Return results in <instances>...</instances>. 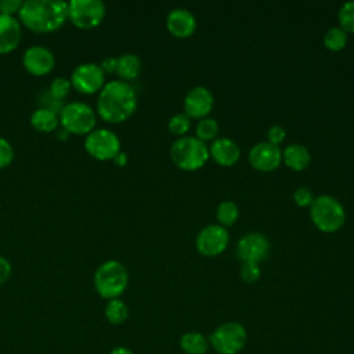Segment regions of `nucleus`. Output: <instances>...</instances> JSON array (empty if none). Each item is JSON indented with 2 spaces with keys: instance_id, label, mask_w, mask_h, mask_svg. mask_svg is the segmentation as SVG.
I'll list each match as a JSON object with an SVG mask.
<instances>
[{
  "instance_id": "obj_21",
  "label": "nucleus",
  "mask_w": 354,
  "mask_h": 354,
  "mask_svg": "<svg viewBox=\"0 0 354 354\" xmlns=\"http://www.w3.org/2000/svg\"><path fill=\"white\" fill-rule=\"evenodd\" d=\"M141 59L134 53H124L118 57V66H116V75L123 82L134 80L141 73Z\"/></svg>"
},
{
  "instance_id": "obj_5",
  "label": "nucleus",
  "mask_w": 354,
  "mask_h": 354,
  "mask_svg": "<svg viewBox=\"0 0 354 354\" xmlns=\"http://www.w3.org/2000/svg\"><path fill=\"white\" fill-rule=\"evenodd\" d=\"M310 218L318 230L335 232L343 227L346 210L337 198L324 194L315 196L310 205Z\"/></svg>"
},
{
  "instance_id": "obj_37",
  "label": "nucleus",
  "mask_w": 354,
  "mask_h": 354,
  "mask_svg": "<svg viewBox=\"0 0 354 354\" xmlns=\"http://www.w3.org/2000/svg\"><path fill=\"white\" fill-rule=\"evenodd\" d=\"M112 160H113L118 166H124V165L129 162V158H127V153H126V152L120 151Z\"/></svg>"
},
{
  "instance_id": "obj_10",
  "label": "nucleus",
  "mask_w": 354,
  "mask_h": 354,
  "mask_svg": "<svg viewBox=\"0 0 354 354\" xmlns=\"http://www.w3.org/2000/svg\"><path fill=\"white\" fill-rule=\"evenodd\" d=\"M230 243V234L225 227L220 224H207L199 230L195 238L196 250L206 256L214 257L223 253Z\"/></svg>"
},
{
  "instance_id": "obj_36",
  "label": "nucleus",
  "mask_w": 354,
  "mask_h": 354,
  "mask_svg": "<svg viewBox=\"0 0 354 354\" xmlns=\"http://www.w3.org/2000/svg\"><path fill=\"white\" fill-rule=\"evenodd\" d=\"M101 69L104 73H116V66H118V57H106L102 59L100 64Z\"/></svg>"
},
{
  "instance_id": "obj_27",
  "label": "nucleus",
  "mask_w": 354,
  "mask_h": 354,
  "mask_svg": "<svg viewBox=\"0 0 354 354\" xmlns=\"http://www.w3.org/2000/svg\"><path fill=\"white\" fill-rule=\"evenodd\" d=\"M339 26L347 32L354 33V0L344 1L337 11Z\"/></svg>"
},
{
  "instance_id": "obj_26",
  "label": "nucleus",
  "mask_w": 354,
  "mask_h": 354,
  "mask_svg": "<svg viewBox=\"0 0 354 354\" xmlns=\"http://www.w3.org/2000/svg\"><path fill=\"white\" fill-rule=\"evenodd\" d=\"M218 130H220L218 122L214 118L206 116V118H202L198 120V123L195 126V133H196L195 137H198L203 142L213 141L214 138H217Z\"/></svg>"
},
{
  "instance_id": "obj_29",
  "label": "nucleus",
  "mask_w": 354,
  "mask_h": 354,
  "mask_svg": "<svg viewBox=\"0 0 354 354\" xmlns=\"http://www.w3.org/2000/svg\"><path fill=\"white\" fill-rule=\"evenodd\" d=\"M71 88H72V84H71V80H69V79H66V77H64V76H57V77H54V79L50 82V86H48V90H47V91H48L54 98L62 101V100L69 94Z\"/></svg>"
},
{
  "instance_id": "obj_35",
  "label": "nucleus",
  "mask_w": 354,
  "mask_h": 354,
  "mask_svg": "<svg viewBox=\"0 0 354 354\" xmlns=\"http://www.w3.org/2000/svg\"><path fill=\"white\" fill-rule=\"evenodd\" d=\"M11 272H12L11 263L8 261V259L0 254V285L6 283L10 279Z\"/></svg>"
},
{
  "instance_id": "obj_16",
  "label": "nucleus",
  "mask_w": 354,
  "mask_h": 354,
  "mask_svg": "<svg viewBox=\"0 0 354 354\" xmlns=\"http://www.w3.org/2000/svg\"><path fill=\"white\" fill-rule=\"evenodd\" d=\"M166 28L176 37H188L196 30V18L188 8L176 7L166 15Z\"/></svg>"
},
{
  "instance_id": "obj_30",
  "label": "nucleus",
  "mask_w": 354,
  "mask_h": 354,
  "mask_svg": "<svg viewBox=\"0 0 354 354\" xmlns=\"http://www.w3.org/2000/svg\"><path fill=\"white\" fill-rule=\"evenodd\" d=\"M239 274H241V278H242L243 282L253 283V282H256L260 278L261 270H260L257 263L245 261V263H242V266L239 268Z\"/></svg>"
},
{
  "instance_id": "obj_19",
  "label": "nucleus",
  "mask_w": 354,
  "mask_h": 354,
  "mask_svg": "<svg viewBox=\"0 0 354 354\" xmlns=\"http://www.w3.org/2000/svg\"><path fill=\"white\" fill-rule=\"evenodd\" d=\"M282 162L292 170H304L311 162V153L307 147L300 142L288 144L282 149Z\"/></svg>"
},
{
  "instance_id": "obj_38",
  "label": "nucleus",
  "mask_w": 354,
  "mask_h": 354,
  "mask_svg": "<svg viewBox=\"0 0 354 354\" xmlns=\"http://www.w3.org/2000/svg\"><path fill=\"white\" fill-rule=\"evenodd\" d=\"M108 354H134L130 348L124 347V346H118L115 348H112Z\"/></svg>"
},
{
  "instance_id": "obj_1",
  "label": "nucleus",
  "mask_w": 354,
  "mask_h": 354,
  "mask_svg": "<svg viewBox=\"0 0 354 354\" xmlns=\"http://www.w3.org/2000/svg\"><path fill=\"white\" fill-rule=\"evenodd\" d=\"M137 108V94L133 86L120 79L104 84L97 98V115L108 123L127 120Z\"/></svg>"
},
{
  "instance_id": "obj_13",
  "label": "nucleus",
  "mask_w": 354,
  "mask_h": 354,
  "mask_svg": "<svg viewBox=\"0 0 354 354\" xmlns=\"http://www.w3.org/2000/svg\"><path fill=\"white\" fill-rule=\"evenodd\" d=\"M248 160L259 171H272L282 163V149L267 140L259 141L250 148Z\"/></svg>"
},
{
  "instance_id": "obj_9",
  "label": "nucleus",
  "mask_w": 354,
  "mask_h": 354,
  "mask_svg": "<svg viewBox=\"0 0 354 354\" xmlns=\"http://www.w3.org/2000/svg\"><path fill=\"white\" fill-rule=\"evenodd\" d=\"M84 149L97 160H111L120 152V140L109 129H94L86 136Z\"/></svg>"
},
{
  "instance_id": "obj_32",
  "label": "nucleus",
  "mask_w": 354,
  "mask_h": 354,
  "mask_svg": "<svg viewBox=\"0 0 354 354\" xmlns=\"http://www.w3.org/2000/svg\"><path fill=\"white\" fill-rule=\"evenodd\" d=\"M12 160H14V148L11 142L7 138L0 137V169L7 167L8 165H11Z\"/></svg>"
},
{
  "instance_id": "obj_6",
  "label": "nucleus",
  "mask_w": 354,
  "mask_h": 354,
  "mask_svg": "<svg viewBox=\"0 0 354 354\" xmlns=\"http://www.w3.org/2000/svg\"><path fill=\"white\" fill-rule=\"evenodd\" d=\"M59 124L69 134L87 136L94 130L97 123V112L86 102L71 101L64 104L58 113Z\"/></svg>"
},
{
  "instance_id": "obj_7",
  "label": "nucleus",
  "mask_w": 354,
  "mask_h": 354,
  "mask_svg": "<svg viewBox=\"0 0 354 354\" xmlns=\"http://www.w3.org/2000/svg\"><path fill=\"white\" fill-rule=\"evenodd\" d=\"M207 337L210 347L217 354H239L248 343V330L236 321H227L220 324Z\"/></svg>"
},
{
  "instance_id": "obj_34",
  "label": "nucleus",
  "mask_w": 354,
  "mask_h": 354,
  "mask_svg": "<svg viewBox=\"0 0 354 354\" xmlns=\"http://www.w3.org/2000/svg\"><path fill=\"white\" fill-rule=\"evenodd\" d=\"M22 0H0V14L6 15H14L18 14V11L22 7Z\"/></svg>"
},
{
  "instance_id": "obj_12",
  "label": "nucleus",
  "mask_w": 354,
  "mask_h": 354,
  "mask_svg": "<svg viewBox=\"0 0 354 354\" xmlns=\"http://www.w3.org/2000/svg\"><path fill=\"white\" fill-rule=\"evenodd\" d=\"M270 252V241L268 238L259 232L252 231L242 235L236 243V256L238 259L245 263H260L263 261Z\"/></svg>"
},
{
  "instance_id": "obj_3",
  "label": "nucleus",
  "mask_w": 354,
  "mask_h": 354,
  "mask_svg": "<svg viewBox=\"0 0 354 354\" xmlns=\"http://www.w3.org/2000/svg\"><path fill=\"white\" fill-rule=\"evenodd\" d=\"M93 282L101 297L106 300L119 299L127 289L129 271L123 263L118 260H106L97 267Z\"/></svg>"
},
{
  "instance_id": "obj_18",
  "label": "nucleus",
  "mask_w": 354,
  "mask_h": 354,
  "mask_svg": "<svg viewBox=\"0 0 354 354\" xmlns=\"http://www.w3.org/2000/svg\"><path fill=\"white\" fill-rule=\"evenodd\" d=\"M210 158L220 166H232L241 156L239 145L230 137H217L209 147Z\"/></svg>"
},
{
  "instance_id": "obj_20",
  "label": "nucleus",
  "mask_w": 354,
  "mask_h": 354,
  "mask_svg": "<svg viewBox=\"0 0 354 354\" xmlns=\"http://www.w3.org/2000/svg\"><path fill=\"white\" fill-rule=\"evenodd\" d=\"M178 346L184 354H207L210 343L203 333L188 330L180 336Z\"/></svg>"
},
{
  "instance_id": "obj_15",
  "label": "nucleus",
  "mask_w": 354,
  "mask_h": 354,
  "mask_svg": "<svg viewBox=\"0 0 354 354\" xmlns=\"http://www.w3.org/2000/svg\"><path fill=\"white\" fill-rule=\"evenodd\" d=\"M25 69L35 76H44L55 66V57L53 51L44 46H30L22 55Z\"/></svg>"
},
{
  "instance_id": "obj_39",
  "label": "nucleus",
  "mask_w": 354,
  "mask_h": 354,
  "mask_svg": "<svg viewBox=\"0 0 354 354\" xmlns=\"http://www.w3.org/2000/svg\"><path fill=\"white\" fill-rule=\"evenodd\" d=\"M207 354H209V353H207Z\"/></svg>"
},
{
  "instance_id": "obj_28",
  "label": "nucleus",
  "mask_w": 354,
  "mask_h": 354,
  "mask_svg": "<svg viewBox=\"0 0 354 354\" xmlns=\"http://www.w3.org/2000/svg\"><path fill=\"white\" fill-rule=\"evenodd\" d=\"M167 129L174 136H178V137L187 136V133L191 129V118L184 112L174 113L167 122Z\"/></svg>"
},
{
  "instance_id": "obj_2",
  "label": "nucleus",
  "mask_w": 354,
  "mask_h": 354,
  "mask_svg": "<svg viewBox=\"0 0 354 354\" xmlns=\"http://www.w3.org/2000/svg\"><path fill=\"white\" fill-rule=\"evenodd\" d=\"M21 25L36 33L58 30L68 19V3L62 0H25L18 11Z\"/></svg>"
},
{
  "instance_id": "obj_22",
  "label": "nucleus",
  "mask_w": 354,
  "mask_h": 354,
  "mask_svg": "<svg viewBox=\"0 0 354 354\" xmlns=\"http://www.w3.org/2000/svg\"><path fill=\"white\" fill-rule=\"evenodd\" d=\"M30 124L37 131L51 133L58 127L59 118H58V113H55L54 111L44 106H39L30 115Z\"/></svg>"
},
{
  "instance_id": "obj_17",
  "label": "nucleus",
  "mask_w": 354,
  "mask_h": 354,
  "mask_svg": "<svg viewBox=\"0 0 354 354\" xmlns=\"http://www.w3.org/2000/svg\"><path fill=\"white\" fill-rule=\"evenodd\" d=\"M22 39V25L14 15L0 14V54L14 51Z\"/></svg>"
},
{
  "instance_id": "obj_24",
  "label": "nucleus",
  "mask_w": 354,
  "mask_h": 354,
  "mask_svg": "<svg viewBox=\"0 0 354 354\" xmlns=\"http://www.w3.org/2000/svg\"><path fill=\"white\" fill-rule=\"evenodd\" d=\"M348 39V33L344 32L340 26H330L325 30L322 36L324 46L330 51H340L346 47Z\"/></svg>"
},
{
  "instance_id": "obj_8",
  "label": "nucleus",
  "mask_w": 354,
  "mask_h": 354,
  "mask_svg": "<svg viewBox=\"0 0 354 354\" xmlns=\"http://www.w3.org/2000/svg\"><path fill=\"white\" fill-rule=\"evenodd\" d=\"M106 14V7L101 0H71L68 3V19L80 29L98 26Z\"/></svg>"
},
{
  "instance_id": "obj_31",
  "label": "nucleus",
  "mask_w": 354,
  "mask_h": 354,
  "mask_svg": "<svg viewBox=\"0 0 354 354\" xmlns=\"http://www.w3.org/2000/svg\"><path fill=\"white\" fill-rule=\"evenodd\" d=\"M292 198H293V202H295L297 206H300V207L308 206V207H310V205L313 203V201H314L315 196H314L313 191H311L308 187H297V188L293 191Z\"/></svg>"
},
{
  "instance_id": "obj_14",
  "label": "nucleus",
  "mask_w": 354,
  "mask_h": 354,
  "mask_svg": "<svg viewBox=\"0 0 354 354\" xmlns=\"http://www.w3.org/2000/svg\"><path fill=\"white\" fill-rule=\"evenodd\" d=\"M183 106L184 113H187L191 119L206 118L214 106V95L205 86H194L185 93Z\"/></svg>"
},
{
  "instance_id": "obj_4",
  "label": "nucleus",
  "mask_w": 354,
  "mask_h": 354,
  "mask_svg": "<svg viewBox=\"0 0 354 354\" xmlns=\"http://www.w3.org/2000/svg\"><path fill=\"white\" fill-rule=\"evenodd\" d=\"M170 158L178 169L194 171L209 160V147L195 136H183L171 144Z\"/></svg>"
},
{
  "instance_id": "obj_11",
  "label": "nucleus",
  "mask_w": 354,
  "mask_h": 354,
  "mask_svg": "<svg viewBox=\"0 0 354 354\" xmlns=\"http://www.w3.org/2000/svg\"><path fill=\"white\" fill-rule=\"evenodd\" d=\"M72 87L82 94H94L105 84V73L95 62H83L77 65L71 75Z\"/></svg>"
},
{
  "instance_id": "obj_33",
  "label": "nucleus",
  "mask_w": 354,
  "mask_h": 354,
  "mask_svg": "<svg viewBox=\"0 0 354 354\" xmlns=\"http://www.w3.org/2000/svg\"><path fill=\"white\" fill-rule=\"evenodd\" d=\"M286 138V130L281 124H272L267 130V141L275 145H279Z\"/></svg>"
},
{
  "instance_id": "obj_23",
  "label": "nucleus",
  "mask_w": 354,
  "mask_h": 354,
  "mask_svg": "<svg viewBox=\"0 0 354 354\" xmlns=\"http://www.w3.org/2000/svg\"><path fill=\"white\" fill-rule=\"evenodd\" d=\"M104 314L109 324L120 325L129 318V307L123 300L112 299V300H108Z\"/></svg>"
},
{
  "instance_id": "obj_25",
  "label": "nucleus",
  "mask_w": 354,
  "mask_h": 354,
  "mask_svg": "<svg viewBox=\"0 0 354 354\" xmlns=\"http://www.w3.org/2000/svg\"><path fill=\"white\" fill-rule=\"evenodd\" d=\"M216 217H217L218 224L227 228L238 220L239 207L234 201H230V199L221 201L216 209Z\"/></svg>"
}]
</instances>
